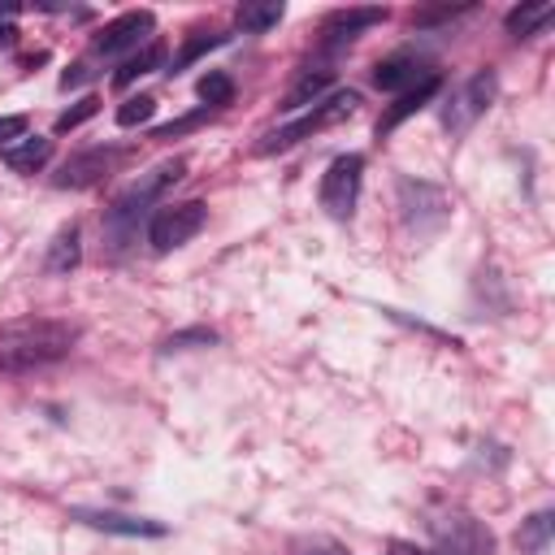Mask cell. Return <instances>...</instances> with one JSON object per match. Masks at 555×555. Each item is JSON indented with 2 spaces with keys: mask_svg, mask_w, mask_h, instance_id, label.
I'll use <instances>...</instances> for the list:
<instances>
[{
  "mask_svg": "<svg viewBox=\"0 0 555 555\" xmlns=\"http://www.w3.org/2000/svg\"><path fill=\"white\" fill-rule=\"evenodd\" d=\"M78 330L69 321H52V317H26V321H9L0 325V373L17 377L30 369H43L61 356H69Z\"/></svg>",
  "mask_w": 555,
  "mask_h": 555,
  "instance_id": "cell-1",
  "label": "cell"
},
{
  "mask_svg": "<svg viewBox=\"0 0 555 555\" xmlns=\"http://www.w3.org/2000/svg\"><path fill=\"white\" fill-rule=\"evenodd\" d=\"M356 104H360L356 91H334V95L317 100L308 117H299V121H291V126H282V130H273V134H264V139L256 143V152H260V156H269V152H286V147H295L299 139H308V134H317V130H325V126L351 117Z\"/></svg>",
  "mask_w": 555,
  "mask_h": 555,
  "instance_id": "cell-2",
  "label": "cell"
},
{
  "mask_svg": "<svg viewBox=\"0 0 555 555\" xmlns=\"http://www.w3.org/2000/svg\"><path fill=\"white\" fill-rule=\"evenodd\" d=\"M186 173V160L182 156H173V160H160V165H152L147 173H139L117 199H113V208H108V230H121L126 221H134L152 199H160L178 178Z\"/></svg>",
  "mask_w": 555,
  "mask_h": 555,
  "instance_id": "cell-3",
  "label": "cell"
},
{
  "mask_svg": "<svg viewBox=\"0 0 555 555\" xmlns=\"http://www.w3.org/2000/svg\"><path fill=\"white\" fill-rule=\"evenodd\" d=\"M360 178H364V156L347 152V156H334L325 178H321V208L330 217H351L356 199H360Z\"/></svg>",
  "mask_w": 555,
  "mask_h": 555,
  "instance_id": "cell-4",
  "label": "cell"
},
{
  "mask_svg": "<svg viewBox=\"0 0 555 555\" xmlns=\"http://www.w3.org/2000/svg\"><path fill=\"white\" fill-rule=\"evenodd\" d=\"M204 221H208V208H204L199 199L169 204V208H160V212L152 217V225H147V243H152L156 251H173V247L191 243V238L204 230Z\"/></svg>",
  "mask_w": 555,
  "mask_h": 555,
  "instance_id": "cell-5",
  "label": "cell"
},
{
  "mask_svg": "<svg viewBox=\"0 0 555 555\" xmlns=\"http://www.w3.org/2000/svg\"><path fill=\"white\" fill-rule=\"evenodd\" d=\"M494 91H499V78H494V69H477L451 100H447V108H442V126L451 130V134H464L486 108H490V100H494Z\"/></svg>",
  "mask_w": 555,
  "mask_h": 555,
  "instance_id": "cell-6",
  "label": "cell"
},
{
  "mask_svg": "<svg viewBox=\"0 0 555 555\" xmlns=\"http://www.w3.org/2000/svg\"><path fill=\"white\" fill-rule=\"evenodd\" d=\"M113 165H117V152H113V147H95V152L69 156L52 182H56V186H74V191H82V186H95L104 173H113Z\"/></svg>",
  "mask_w": 555,
  "mask_h": 555,
  "instance_id": "cell-7",
  "label": "cell"
},
{
  "mask_svg": "<svg viewBox=\"0 0 555 555\" xmlns=\"http://www.w3.org/2000/svg\"><path fill=\"white\" fill-rule=\"evenodd\" d=\"M152 13L147 9H134V13H121L117 22H108L100 35H95V52L100 56H113V52H126V48H134L147 30H152Z\"/></svg>",
  "mask_w": 555,
  "mask_h": 555,
  "instance_id": "cell-8",
  "label": "cell"
},
{
  "mask_svg": "<svg viewBox=\"0 0 555 555\" xmlns=\"http://www.w3.org/2000/svg\"><path fill=\"white\" fill-rule=\"evenodd\" d=\"M74 520H82L91 529H104V533H126V538H156V533H165V525H156V520H139V516H121V512H100V507H78Z\"/></svg>",
  "mask_w": 555,
  "mask_h": 555,
  "instance_id": "cell-9",
  "label": "cell"
},
{
  "mask_svg": "<svg viewBox=\"0 0 555 555\" xmlns=\"http://www.w3.org/2000/svg\"><path fill=\"white\" fill-rule=\"evenodd\" d=\"M386 17V9H338V13H330L325 17V48H338V43H351L360 30H369V26H377Z\"/></svg>",
  "mask_w": 555,
  "mask_h": 555,
  "instance_id": "cell-10",
  "label": "cell"
},
{
  "mask_svg": "<svg viewBox=\"0 0 555 555\" xmlns=\"http://www.w3.org/2000/svg\"><path fill=\"white\" fill-rule=\"evenodd\" d=\"M438 87H442V78H438V74H429L425 82L408 87V91H403V95H399V100H395V104L382 113V121H377V134H390L399 121H408L412 113H421V108H425V104L438 95Z\"/></svg>",
  "mask_w": 555,
  "mask_h": 555,
  "instance_id": "cell-11",
  "label": "cell"
},
{
  "mask_svg": "<svg viewBox=\"0 0 555 555\" xmlns=\"http://www.w3.org/2000/svg\"><path fill=\"white\" fill-rule=\"evenodd\" d=\"M429 74H434V69H425L416 56H408V52H403V56H390V61H382V65L373 69V82H377L382 91H399V95H403L408 87L425 82Z\"/></svg>",
  "mask_w": 555,
  "mask_h": 555,
  "instance_id": "cell-12",
  "label": "cell"
},
{
  "mask_svg": "<svg viewBox=\"0 0 555 555\" xmlns=\"http://www.w3.org/2000/svg\"><path fill=\"white\" fill-rule=\"evenodd\" d=\"M325 91H330V69H304L291 87H286V95H282V113H295V108H308V104H317V100H325Z\"/></svg>",
  "mask_w": 555,
  "mask_h": 555,
  "instance_id": "cell-13",
  "label": "cell"
},
{
  "mask_svg": "<svg viewBox=\"0 0 555 555\" xmlns=\"http://www.w3.org/2000/svg\"><path fill=\"white\" fill-rule=\"evenodd\" d=\"M48 156H52V139H43V134H26L22 143L4 147V165L13 173H35L48 165Z\"/></svg>",
  "mask_w": 555,
  "mask_h": 555,
  "instance_id": "cell-14",
  "label": "cell"
},
{
  "mask_svg": "<svg viewBox=\"0 0 555 555\" xmlns=\"http://www.w3.org/2000/svg\"><path fill=\"white\" fill-rule=\"evenodd\" d=\"M160 65H165V43L152 39V43H143V52H134V56L113 74V87H130L134 78H143V74H152V69H160Z\"/></svg>",
  "mask_w": 555,
  "mask_h": 555,
  "instance_id": "cell-15",
  "label": "cell"
},
{
  "mask_svg": "<svg viewBox=\"0 0 555 555\" xmlns=\"http://www.w3.org/2000/svg\"><path fill=\"white\" fill-rule=\"evenodd\" d=\"M282 13H286V4H282V0H243L234 17H238V26H243V30H256V35H260V30L278 26V22H282Z\"/></svg>",
  "mask_w": 555,
  "mask_h": 555,
  "instance_id": "cell-16",
  "label": "cell"
},
{
  "mask_svg": "<svg viewBox=\"0 0 555 555\" xmlns=\"http://www.w3.org/2000/svg\"><path fill=\"white\" fill-rule=\"evenodd\" d=\"M551 17H555V4H551V0L520 4V9H512V13H507V30H512L516 39H525V35H538V30H542Z\"/></svg>",
  "mask_w": 555,
  "mask_h": 555,
  "instance_id": "cell-17",
  "label": "cell"
},
{
  "mask_svg": "<svg viewBox=\"0 0 555 555\" xmlns=\"http://www.w3.org/2000/svg\"><path fill=\"white\" fill-rule=\"evenodd\" d=\"M551 525H555V516H551V512H533V516L516 529V546H520L525 555H542V551H546V542H551Z\"/></svg>",
  "mask_w": 555,
  "mask_h": 555,
  "instance_id": "cell-18",
  "label": "cell"
},
{
  "mask_svg": "<svg viewBox=\"0 0 555 555\" xmlns=\"http://www.w3.org/2000/svg\"><path fill=\"white\" fill-rule=\"evenodd\" d=\"M78 230L69 225V230H61L56 238H52V247H48V260H43V269L48 273H69L74 264H78Z\"/></svg>",
  "mask_w": 555,
  "mask_h": 555,
  "instance_id": "cell-19",
  "label": "cell"
},
{
  "mask_svg": "<svg viewBox=\"0 0 555 555\" xmlns=\"http://www.w3.org/2000/svg\"><path fill=\"white\" fill-rule=\"evenodd\" d=\"M152 113H156V100L152 95H130L117 108V126H143V121H152Z\"/></svg>",
  "mask_w": 555,
  "mask_h": 555,
  "instance_id": "cell-20",
  "label": "cell"
},
{
  "mask_svg": "<svg viewBox=\"0 0 555 555\" xmlns=\"http://www.w3.org/2000/svg\"><path fill=\"white\" fill-rule=\"evenodd\" d=\"M221 39H225V35H204V30H199V35H191V39L182 43V52L173 56V74H178V69H186L191 61H199V56H204L208 48H217Z\"/></svg>",
  "mask_w": 555,
  "mask_h": 555,
  "instance_id": "cell-21",
  "label": "cell"
},
{
  "mask_svg": "<svg viewBox=\"0 0 555 555\" xmlns=\"http://www.w3.org/2000/svg\"><path fill=\"white\" fill-rule=\"evenodd\" d=\"M199 95H204L208 104H230V95H234V82H230V74H221V69L204 74V78H199Z\"/></svg>",
  "mask_w": 555,
  "mask_h": 555,
  "instance_id": "cell-22",
  "label": "cell"
},
{
  "mask_svg": "<svg viewBox=\"0 0 555 555\" xmlns=\"http://www.w3.org/2000/svg\"><path fill=\"white\" fill-rule=\"evenodd\" d=\"M95 108H100V100L95 95H82L74 108H65L61 117H56V134H65V130H74V126H82L87 117H95Z\"/></svg>",
  "mask_w": 555,
  "mask_h": 555,
  "instance_id": "cell-23",
  "label": "cell"
},
{
  "mask_svg": "<svg viewBox=\"0 0 555 555\" xmlns=\"http://www.w3.org/2000/svg\"><path fill=\"white\" fill-rule=\"evenodd\" d=\"M204 121H208V104H204V108H195V113H186V117H178V121L156 126V134H152V139H178V134H186V130H199Z\"/></svg>",
  "mask_w": 555,
  "mask_h": 555,
  "instance_id": "cell-24",
  "label": "cell"
},
{
  "mask_svg": "<svg viewBox=\"0 0 555 555\" xmlns=\"http://www.w3.org/2000/svg\"><path fill=\"white\" fill-rule=\"evenodd\" d=\"M208 343H217V334H212V330H182V334H169V338H165V351H182V347H208Z\"/></svg>",
  "mask_w": 555,
  "mask_h": 555,
  "instance_id": "cell-25",
  "label": "cell"
},
{
  "mask_svg": "<svg viewBox=\"0 0 555 555\" xmlns=\"http://www.w3.org/2000/svg\"><path fill=\"white\" fill-rule=\"evenodd\" d=\"M295 555H351V551L330 538H304V542H295Z\"/></svg>",
  "mask_w": 555,
  "mask_h": 555,
  "instance_id": "cell-26",
  "label": "cell"
},
{
  "mask_svg": "<svg viewBox=\"0 0 555 555\" xmlns=\"http://www.w3.org/2000/svg\"><path fill=\"white\" fill-rule=\"evenodd\" d=\"M13 139H26V117H0V147H13Z\"/></svg>",
  "mask_w": 555,
  "mask_h": 555,
  "instance_id": "cell-27",
  "label": "cell"
},
{
  "mask_svg": "<svg viewBox=\"0 0 555 555\" xmlns=\"http://www.w3.org/2000/svg\"><path fill=\"white\" fill-rule=\"evenodd\" d=\"M386 551H390V555H425L421 546H412V542H403V538H395V542H390Z\"/></svg>",
  "mask_w": 555,
  "mask_h": 555,
  "instance_id": "cell-28",
  "label": "cell"
},
{
  "mask_svg": "<svg viewBox=\"0 0 555 555\" xmlns=\"http://www.w3.org/2000/svg\"><path fill=\"white\" fill-rule=\"evenodd\" d=\"M13 35H17V30H13L9 22H4V26H0V43H13Z\"/></svg>",
  "mask_w": 555,
  "mask_h": 555,
  "instance_id": "cell-29",
  "label": "cell"
},
{
  "mask_svg": "<svg viewBox=\"0 0 555 555\" xmlns=\"http://www.w3.org/2000/svg\"><path fill=\"white\" fill-rule=\"evenodd\" d=\"M425 555H451V551H425Z\"/></svg>",
  "mask_w": 555,
  "mask_h": 555,
  "instance_id": "cell-30",
  "label": "cell"
}]
</instances>
